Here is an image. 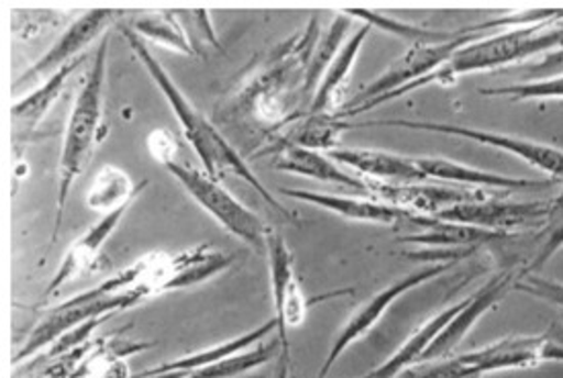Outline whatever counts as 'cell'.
<instances>
[{
  "mask_svg": "<svg viewBox=\"0 0 563 378\" xmlns=\"http://www.w3.org/2000/svg\"><path fill=\"white\" fill-rule=\"evenodd\" d=\"M369 25H358L353 35L346 40V44L342 45L339 56L330 64L320 87L316 90V97L310 107V115H336L342 109L344 102L341 101L344 87L351 78V73L355 68L358 54L363 49V45L367 42L369 35Z\"/></svg>",
  "mask_w": 563,
  "mask_h": 378,
  "instance_id": "cell-22",
  "label": "cell"
},
{
  "mask_svg": "<svg viewBox=\"0 0 563 378\" xmlns=\"http://www.w3.org/2000/svg\"><path fill=\"white\" fill-rule=\"evenodd\" d=\"M369 182V197L382 203L398 207L422 218H434L453 204L467 203L486 197V190L455 189L445 185H427V182Z\"/></svg>",
  "mask_w": 563,
  "mask_h": 378,
  "instance_id": "cell-16",
  "label": "cell"
},
{
  "mask_svg": "<svg viewBox=\"0 0 563 378\" xmlns=\"http://www.w3.org/2000/svg\"><path fill=\"white\" fill-rule=\"evenodd\" d=\"M515 291L531 294L539 301H548L563 311V282H558L553 278L527 275V277L519 278V282L515 285Z\"/></svg>",
  "mask_w": 563,
  "mask_h": 378,
  "instance_id": "cell-36",
  "label": "cell"
},
{
  "mask_svg": "<svg viewBox=\"0 0 563 378\" xmlns=\"http://www.w3.org/2000/svg\"><path fill=\"white\" fill-rule=\"evenodd\" d=\"M128 27L144 42H154L183 56H195L194 44L185 25L180 23L177 11H154L148 15L137 16Z\"/></svg>",
  "mask_w": 563,
  "mask_h": 378,
  "instance_id": "cell-30",
  "label": "cell"
},
{
  "mask_svg": "<svg viewBox=\"0 0 563 378\" xmlns=\"http://www.w3.org/2000/svg\"><path fill=\"white\" fill-rule=\"evenodd\" d=\"M367 127H396V130H410V132L443 133V135L463 137L475 144L512 154L563 182V149L534 142L529 137H517L508 133L489 132V130H477L470 125H455V123H441V121H416V119H371V121H358V123L349 121V130H367Z\"/></svg>",
  "mask_w": 563,
  "mask_h": 378,
  "instance_id": "cell-8",
  "label": "cell"
},
{
  "mask_svg": "<svg viewBox=\"0 0 563 378\" xmlns=\"http://www.w3.org/2000/svg\"><path fill=\"white\" fill-rule=\"evenodd\" d=\"M457 263H437L429 264L420 270H415L406 277L394 280L391 285H387L386 289L375 292L369 301L361 309H356L355 315L342 325L341 332L334 337L332 346L328 349L327 360L322 364L318 378H327L328 373L332 370V366L339 363L342 354L356 344L361 337L369 334L371 330L382 321V318L389 311V307L394 305L398 299H401L406 292L415 291L418 287L427 285L430 280H437L449 273Z\"/></svg>",
  "mask_w": 563,
  "mask_h": 378,
  "instance_id": "cell-10",
  "label": "cell"
},
{
  "mask_svg": "<svg viewBox=\"0 0 563 378\" xmlns=\"http://www.w3.org/2000/svg\"><path fill=\"white\" fill-rule=\"evenodd\" d=\"M283 197L297 199L301 203L320 207L328 213H334L346 221H356V223H373V225H401V223H412L418 225L422 221V215H415L410 211H404L398 207L382 203L373 197H342V194H327V192H316V190L306 189H283Z\"/></svg>",
  "mask_w": 563,
  "mask_h": 378,
  "instance_id": "cell-17",
  "label": "cell"
},
{
  "mask_svg": "<svg viewBox=\"0 0 563 378\" xmlns=\"http://www.w3.org/2000/svg\"><path fill=\"white\" fill-rule=\"evenodd\" d=\"M148 187V180H142L137 187L132 176L113 164L103 166L90 182L87 190V207L99 215H109L123 207H132L142 190Z\"/></svg>",
  "mask_w": 563,
  "mask_h": 378,
  "instance_id": "cell-27",
  "label": "cell"
},
{
  "mask_svg": "<svg viewBox=\"0 0 563 378\" xmlns=\"http://www.w3.org/2000/svg\"><path fill=\"white\" fill-rule=\"evenodd\" d=\"M467 299V297H465ZM465 299H461L457 303L441 309L439 313H434L430 320L424 321L415 334L410 335L400 348L396 349L386 363L379 364L377 368L369 370L367 375L358 378H396L404 370H408L410 366L420 363L422 356L427 354L430 344L441 335L446 325L453 321V318L461 311V307L465 305Z\"/></svg>",
  "mask_w": 563,
  "mask_h": 378,
  "instance_id": "cell-23",
  "label": "cell"
},
{
  "mask_svg": "<svg viewBox=\"0 0 563 378\" xmlns=\"http://www.w3.org/2000/svg\"><path fill=\"white\" fill-rule=\"evenodd\" d=\"M563 45V27L558 23H545L534 25L525 30H508L494 33V35H482L474 42L460 47L453 58L441 66L437 73L429 74L427 78L412 82L410 87L400 88L384 99L373 102L369 111L386 104V102L398 101L401 97L422 90V88L441 85V87H453L461 76H472L477 73H489L500 70L508 66H520L527 59L534 56H543Z\"/></svg>",
  "mask_w": 563,
  "mask_h": 378,
  "instance_id": "cell-3",
  "label": "cell"
},
{
  "mask_svg": "<svg viewBox=\"0 0 563 378\" xmlns=\"http://www.w3.org/2000/svg\"><path fill=\"white\" fill-rule=\"evenodd\" d=\"M534 254L529 263L520 268V278L527 275H537L541 266L551 260L563 247V192L555 199H549L548 215L543 225L534 235Z\"/></svg>",
  "mask_w": 563,
  "mask_h": 378,
  "instance_id": "cell-32",
  "label": "cell"
},
{
  "mask_svg": "<svg viewBox=\"0 0 563 378\" xmlns=\"http://www.w3.org/2000/svg\"><path fill=\"white\" fill-rule=\"evenodd\" d=\"M107 59H109V37L104 35L97 47L87 76L76 94L70 109L68 123L64 130L62 152L58 164V190H56V221L49 244L54 246L59 240L64 225V213L68 197L87 166L92 160L95 147L101 137L104 113V85H107Z\"/></svg>",
  "mask_w": 563,
  "mask_h": 378,
  "instance_id": "cell-4",
  "label": "cell"
},
{
  "mask_svg": "<svg viewBox=\"0 0 563 378\" xmlns=\"http://www.w3.org/2000/svg\"><path fill=\"white\" fill-rule=\"evenodd\" d=\"M115 16H119L118 11L111 9H92L89 13L78 16L75 23L59 35L58 42L16 80L15 90L27 87L33 80H45L64 66L73 64L75 59L82 58L87 54L85 49L115 23Z\"/></svg>",
  "mask_w": 563,
  "mask_h": 378,
  "instance_id": "cell-14",
  "label": "cell"
},
{
  "mask_svg": "<svg viewBox=\"0 0 563 378\" xmlns=\"http://www.w3.org/2000/svg\"><path fill=\"white\" fill-rule=\"evenodd\" d=\"M282 348V342H261L254 348L240 352L236 356H230L222 363L211 364L206 368H197V370H173V373H164L156 377L148 378H236L254 370L256 366H263L268 360H273Z\"/></svg>",
  "mask_w": 563,
  "mask_h": 378,
  "instance_id": "cell-28",
  "label": "cell"
},
{
  "mask_svg": "<svg viewBox=\"0 0 563 378\" xmlns=\"http://www.w3.org/2000/svg\"><path fill=\"white\" fill-rule=\"evenodd\" d=\"M121 37L125 40V44L130 45V49L134 52L135 58L140 59V64L144 66V70L148 73L152 82L163 92L164 99L168 102V107L173 109V113L177 116L178 127L183 135L187 137V142L191 144L195 154L199 156V160L203 164V170L213 178H220L223 173L236 175L242 178L249 187H253L254 192L265 201V203L279 215L287 219L291 223H297V218L285 207V204L273 197V192L265 187V182L254 175L253 168L249 166V162L240 156L236 147L232 146L223 133L203 115L194 102L185 97V92L177 87V82L170 78V74L164 70L163 64L152 54L148 44L144 40H140L134 31L128 25L121 27Z\"/></svg>",
  "mask_w": 563,
  "mask_h": 378,
  "instance_id": "cell-2",
  "label": "cell"
},
{
  "mask_svg": "<svg viewBox=\"0 0 563 378\" xmlns=\"http://www.w3.org/2000/svg\"><path fill=\"white\" fill-rule=\"evenodd\" d=\"M519 68V73L527 80H543V78L563 76V45L553 52L543 54L539 59L529 62V64H520Z\"/></svg>",
  "mask_w": 563,
  "mask_h": 378,
  "instance_id": "cell-38",
  "label": "cell"
},
{
  "mask_svg": "<svg viewBox=\"0 0 563 378\" xmlns=\"http://www.w3.org/2000/svg\"><path fill=\"white\" fill-rule=\"evenodd\" d=\"M150 156L175 176L178 185L199 204L209 218L218 221L225 232L234 235L242 244L256 249L258 254L267 252L271 227L263 219L249 209L230 190L223 187L220 178H213L194 164L178 160L177 140L164 130L148 135Z\"/></svg>",
  "mask_w": 563,
  "mask_h": 378,
  "instance_id": "cell-5",
  "label": "cell"
},
{
  "mask_svg": "<svg viewBox=\"0 0 563 378\" xmlns=\"http://www.w3.org/2000/svg\"><path fill=\"white\" fill-rule=\"evenodd\" d=\"M482 35L484 33H477L475 25H472V27H465L460 37H455L453 42L410 45L400 58L394 59L384 73L379 74L375 80H371L369 85L363 88L361 92H356L351 101H344L336 116L349 123L351 116L369 113V107L373 102L384 99V97L400 90V88L410 87L412 82L427 78L429 74L437 73L441 66H445L446 62L453 58V54L460 47L474 42Z\"/></svg>",
  "mask_w": 563,
  "mask_h": 378,
  "instance_id": "cell-7",
  "label": "cell"
},
{
  "mask_svg": "<svg viewBox=\"0 0 563 378\" xmlns=\"http://www.w3.org/2000/svg\"><path fill=\"white\" fill-rule=\"evenodd\" d=\"M482 97L506 99V101H555L563 99V76L543 80H522L505 87L482 88Z\"/></svg>",
  "mask_w": 563,
  "mask_h": 378,
  "instance_id": "cell-33",
  "label": "cell"
},
{
  "mask_svg": "<svg viewBox=\"0 0 563 378\" xmlns=\"http://www.w3.org/2000/svg\"><path fill=\"white\" fill-rule=\"evenodd\" d=\"M90 348H92V342L80 346V348L70 349L58 358L47 360V366L35 378H75L78 366L85 360V356L89 354Z\"/></svg>",
  "mask_w": 563,
  "mask_h": 378,
  "instance_id": "cell-37",
  "label": "cell"
},
{
  "mask_svg": "<svg viewBox=\"0 0 563 378\" xmlns=\"http://www.w3.org/2000/svg\"><path fill=\"white\" fill-rule=\"evenodd\" d=\"M150 297H154V291L148 285L135 287L130 291L107 294V297H92V299H85V297L76 294L73 299L54 307L44 320L33 327V332L25 340V344L16 352L13 363H15V366H21V364H25L30 358H33L35 354H40L42 349L49 348L59 335L75 330L87 321L111 318L118 311L132 309V307L140 305L142 301H146Z\"/></svg>",
  "mask_w": 563,
  "mask_h": 378,
  "instance_id": "cell-9",
  "label": "cell"
},
{
  "mask_svg": "<svg viewBox=\"0 0 563 378\" xmlns=\"http://www.w3.org/2000/svg\"><path fill=\"white\" fill-rule=\"evenodd\" d=\"M543 363H563V344L548 334L508 335L484 348L429 360L420 366V378H475Z\"/></svg>",
  "mask_w": 563,
  "mask_h": 378,
  "instance_id": "cell-6",
  "label": "cell"
},
{
  "mask_svg": "<svg viewBox=\"0 0 563 378\" xmlns=\"http://www.w3.org/2000/svg\"><path fill=\"white\" fill-rule=\"evenodd\" d=\"M519 278L520 270L510 268V270L498 273L496 277L489 278L482 289H477L474 294H470L465 299V305L461 307L460 313L446 325L441 335L430 344V348L427 349V354L422 356L420 363L449 358L451 352L457 348L461 342L467 337V334L474 330L477 321L482 320L488 311H492L505 299L508 292L515 289Z\"/></svg>",
  "mask_w": 563,
  "mask_h": 378,
  "instance_id": "cell-15",
  "label": "cell"
},
{
  "mask_svg": "<svg viewBox=\"0 0 563 378\" xmlns=\"http://www.w3.org/2000/svg\"><path fill=\"white\" fill-rule=\"evenodd\" d=\"M87 62V54L82 58L75 59L73 64L64 66L62 70L56 74H52L49 78H45L42 82V87L35 88L33 92H30L25 99L16 101L11 109V115H13V130L15 135H30L35 132L45 115L52 111V107L56 104L59 99V94L64 92V88L68 85V78Z\"/></svg>",
  "mask_w": 563,
  "mask_h": 378,
  "instance_id": "cell-25",
  "label": "cell"
},
{
  "mask_svg": "<svg viewBox=\"0 0 563 378\" xmlns=\"http://www.w3.org/2000/svg\"><path fill=\"white\" fill-rule=\"evenodd\" d=\"M275 330H277V320L273 318V320L265 321L261 327L251 330L246 334L236 335V337L222 342L218 346H211L208 349H199V352H194L189 356H180V358H175V360L152 366L148 370L140 373L135 378L156 377V375L173 373V370H197V368H206V366H211V364L222 363V360L230 358V356H236L240 352H246V349L254 348L256 344L265 342L267 335L271 332H275Z\"/></svg>",
  "mask_w": 563,
  "mask_h": 378,
  "instance_id": "cell-26",
  "label": "cell"
},
{
  "mask_svg": "<svg viewBox=\"0 0 563 378\" xmlns=\"http://www.w3.org/2000/svg\"><path fill=\"white\" fill-rule=\"evenodd\" d=\"M420 170L429 180L439 182H451L465 189H498V190H545L551 189L553 180H533V178H515V176L496 175L489 170L475 168L470 164L449 160V158H437V156H418L416 158Z\"/></svg>",
  "mask_w": 563,
  "mask_h": 378,
  "instance_id": "cell-19",
  "label": "cell"
},
{
  "mask_svg": "<svg viewBox=\"0 0 563 378\" xmlns=\"http://www.w3.org/2000/svg\"><path fill=\"white\" fill-rule=\"evenodd\" d=\"M320 31V21L311 19L303 30L271 49L234 94V111L267 132L289 130L308 115L311 101L306 82Z\"/></svg>",
  "mask_w": 563,
  "mask_h": 378,
  "instance_id": "cell-1",
  "label": "cell"
},
{
  "mask_svg": "<svg viewBox=\"0 0 563 378\" xmlns=\"http://www.w3.org/2000/svg\"><path fill=\"white\" fill-rule=\"evenodd\" d=\"M258 156H268L275 170L287 175L311 178L318 182L339 185L344 189L358 190L361 194L369 197V182L367 178L351 175L344 170L339 162L332 160L330 154H322L318 149L297 146L287 137H277L273 144H268Z\"/></svg>",
  "mask_w": 563,
  "mask_h": 378,
  "instance_id": "cell-13",
  "label": "cell"
},
{
  "mask_svg": "<svg viewBox=\"0 0 563 378\" xmlns=\"http://www.w3.org/2000/svg\"><path fill=\"white\" fill-rule=\"evenodd\" d=\"M548 209L549 201H505L486 194L475 201L453 204L432 219L512 235L520 230H539Z\"/></svg>",
  "mask_w": 563,
  "mask_h": 378,
  "instance_id": "cell-11",
  "label": "cell"
},
{
  "mask_svg": "<svg viewBox=\"0 0 563 378\" xmlns=\"http://www.w3.org/2000/svg\"><path fill=\"white\" fill-rule=\"evenodd\" d=\"M330 158L339 162L342 168L355 170L363 178L373 182H389V185H401V182H427L429 178L420 170L416 158L400 156L394 152L384 149H367V147H349V149H332L328 152Z\"/></svg>",
  "mask_w": 563,
  "mask_h": 378,
  "instance_id": "cell-20",
  "label": "cell"
},
{
  "mask_svg": "<svg viewBox=\"0 0 563 378\" xmlns=\"http://www.w3.org/2000/svg\"><path fill=\"white\" fill-rule=\"evenodd\" d=\"M508 233L488 232L472 225L446 223L439 219L429 218L415 233L400 237V244L424 246V249H479L492 242H500Z\"/></svg>",
  "mask_w": 563,
  "mask_h": 378,
  "instance_id": "cell-24",
  "label": "cell"
},
{
  "mask_svg": "<svg viewBox=\"0 0 563 378\" xmlns=\"http://www.w3.org/2000/svg\"><path fill=\"white\" fill-rule=\"evenodd\" d=\"M349 130V123L336 115H308L299 119L296 125L289 127V133L283 135L297 146L310 147L318 152H332L341 140V133Z\"/></svg>",
  "mask_w": 563,
  "mask_h": 378,
  "instance_id": "cell-31",
  "label": "cell"
},
{
  "mask_svg": "<svg viewBox=\"0 0 563 378\" xmlns=\"http://www.w3.org/2000/svg\"><path fill=\"white\" fill-rule=\"evenodd\" d=\"M342 13L363 25H369L371 30L386 31L391 37H400L404 42H410V45L445 44V42H453L463 33V30H429V27L412 25L401 19H394V16L379 13V11H371V9H344Z\"/></svg>",
  "mask_w": 563,
  "mask_h": 378,
  "instance_id": "cell-29",
  "label": "cell"
},
{
  "mask_svg": "<svg viewBox=\"0 0 563 378\" xmlns=\"http://www.w3.org/2000/svg\"><path fill=\"white\" fill-rule=\"evenodd\" d=\"M563 19V9H522V11H510L505 15L492 16L484 23H477V33H488L496 30H525L534 25L545 23H560Z\"/></svg>",
  "mask_w": 563,
  "mask_h": 378,
  "instance_id": "cell-34",
  "label": "cell"
},
{
  "mask_svg": "<svg viewBox=\"0 0 563 378\" xmlns=\"http://www.w3.org/2000/svg\"><path fill=\"white\" fill-rule=\"evenodd\" d=\"M180 23L185 25V30L189 33V40L194 44L197 52V44L213 45V47H222L216 30L211 25L209 11L206 9H195V11H177Z\"/></svg>",
  "mask_w": 563,
  "mask_h": 378,
  "instance_id": "cell-35",
  "label": "cell"
},
{
  "mask_svg": "<svg viewBox=\"0 0 563 378\" xmlns=\"http://www.w3.org/2000/svg\"><path fill=\"white\" fill-rule=\"evenodd\" d=\"M232 266V256L223 254L222 249L203 244L189 247L178 254H168L164 260L163 270L154 282V292L180 291L201 285L209 278L223 273Z\"/></svg>",
  "mask_w": 563,
  "mask_h": 378,
  "instance_id": "cell-18",
  "label": "cell"
},
{
  "mask_svg": "<svg viewBox=\"0 0 563 378\" xmlns=\"http://www.w3.org/2000/svg\"><path fill=\"white\" fill-rule=\"evenodd\" d=\"M128 209L130 207H123V209L113 211L109 215H101V219L92 227H89V232L82 233L75 244L66 249L56 275L52 277V280L45 287V301L52 299L54 294H58L59 289L66 282H70L76 277H80L82 273L90 270V266L97 263V258L101 256L104 244L111 240V235L118 230V225L121 223L123 215L128 213Z\"/></svg>",
  "mask_w": 563,
  "mask_h": 378,
  "instance_id": "cell-21",
  "label": "cell"
},
{
  "mask_svg": "<svg viewBox=\"0 0 563 378\" xmlns=\"http://www.w3.org/2000/svg\"><path fill=\"white\" fill-rule=\"evenodd\" d=\"M268 270H271V291L277 320V334L282 342V352L289 356V330L303 325L308 313V299L301 289V280L297 277L294 254L287 246L282 233L271 230L267 240Z\"/></svg>",
  "mask_w": 563,
  "mask_h": 378,
  "instance_id": "cell-12",
  "label": "cell"
}]
</instances>
